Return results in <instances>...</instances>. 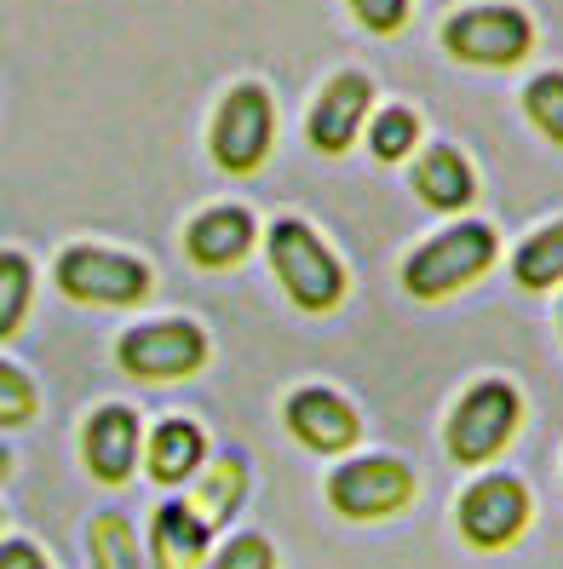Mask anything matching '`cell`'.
Here are the masks:
<instances>
[{
	"mask_svg": "<svg viewBox=\"0 0 563 569\" xmlns=\"http://www.w3.org/2000/svg\"><path fill=\"white\" fill-rule=\"evenodd\" d=\"M271 259H277V277L288 282V293L300 299L305 311L340 306L345 271H340V259L316 242V230H311V224H300V219L271 224Z\"/></svg>",
	"mask_w": 563,
	"mask_h": 569,
	"instance_id": "1",
	"label": "cell"
},
{
	"mask_svg": "<svg viewBox=\"0 0 563 569\" xmlns=\"http://www.w3.org/2000/svg\"><path fill=\"white\" fill-rule=\"evenodd\" d=\"M489 259H494V230L489 224H454L403 264V282L414 299H443L460 282H472Z\"/></svg>",
	"mask_w": 563,
	"mask_h": 569,
	"instance_id": "2",
	"label": "cell"
},
{
	"mask_svg": "<svg viewBox=\"0 0 563 569\" xmlns=\"http://www.w3.org/2000/svg\"><path fill=\"white\" fill-rule=\"evenodd\" d=\"M523 403H517V391L506 380H483L472 386L466 397H460V409L449 420V449L454 460H489V455H501V443L512 438V426H517Z\"/></svg>",
	"mask_w": 563,
	"mask_h": 569,
	"instance_id": "3",
	"label": "cell"
},
{
	"mask_svg": "<svg viewBox=\"0 0 563 569\" xmlns=\"http://www.w3.org/2000/svg\"><path fill=\"white\" fill-rule=\"evenodd\" d=\"M58 288L81 299V306H132L150 293V271L127 253H104V248H70L58 259Z\"/></svg>",
	"mask_w": 563,
	"mask_h": 569,
	"instance_id": "4",
	"label": "cell"
},
{
	"mask_svg": "<svg viewBox=\"0 0 563 569\" xmlns=\"http://www.w3.org/2000/svg\"><path fill=\"white\" fill-rule=\"evenodd\" d=\"M409 495H414V472L403 460H385V455L351 460L334 472V483H328V500H334L345 518H385L396 507H409Z\"/></svg>",
	"mask_w": 563,
	"mask_h": 569,
	"instance_id": "5",
	"label": "cell"
},
{
	"mask_svg": "<svg viewBox=\"0 0 563 569\" xmlns=\"http://www.w3.org/2000/svg\"><path fill=\"white\" fill-rule=\"evenodd\" d=\"M529 18L512 12V7H472L449 18L443 29V47L460 58V63H517L529 52Z\"/></svg>",
	"mask_w": 563,
	"mask_h": 569,
	"instance_id": "6",
	"label": "cell"
},
{
	"mask_svg": "<svg viewBox=\"0 0 563 569\" xmlns=\"http://www.w3.org/2000/svg\"><path fill=\"white\" fill-rule=\"evenodd\" d=\"M264 150H271V98H264V87H237L219 104L213 156L224 173H253Z\"/></svg>",
	"mask_w": 563,
	"mask_h": 569,
	"instance_id": "7",
	"label": "cell"
},
{
	"mask_svg": "<svg viewBox=\"0 0 563 569\" xmlns=\"http://www.w3.org/2000/svg\"><path fill=\"white\" fill-rule=\"evenodd\" d=\"M202 357H208V340L195 322H150L121 340V362L144 380H179L190 368H202Z\"/></svg>",
	"mask_w": 563,
	"mask_h": 569,
	"instance_id": "8",
	"label": "cell"
},
{
	"mask_svg": "<svg viewBox=\"0 0 563 569\" xmlns=\"http://www.w3.org/2000/svg\"><path fill=\"white\" fill-rule=\"evenodd\" d=\"M529 523V495L517 478H483L460 495V529L472 547H506Z\"/></svg>",
	"mask_w": 563,
	"mask_h": 569,
	"instance_id": "9",
	"label": "cell"
},
{
	"mask_svg": "<svg viewBox=\"0 0 563 569\" xmlns=\"http://www.w3.org/2000/svg\"><path fill=\"white\" fill-rule=\"evenodd\" d=\"M369 98H374L369 76H356V70L334 76L322 87L316 110H311V144L316 150H345L356 139V121H362V110H369Z\"/></svg>",
	"mask_w": 563,
	"mask_h": 569,
	"instance_id": "10",
	"label": "cell"
},
{
	"mask_svg": "<svg viewBox=\"0 0 563 569\" xmlns=\"http://www.w3.org/2000/svg\"><path fill=\"white\" fill-rule=\"evenodd\" d=\"M87 466L104 483H127V472L139 466V420H132V409H98L87 420Z\"/></svg>",
	"mask_w": 563,
	"mask_h": 569,
	"instance_id": "11",
	"label": "cell"
},
{
	"mask_svg": "<svg viewBox=\"0 0 563 569\" xmlns=\"http://www.w3.org/2000/svg\"><path fill=\"white\" fill-rule=\"evenodd\" d=\"M288 426L300 431V443L322 449V455H340L356 443V415L345 409V397L334 391H300L288 403Z\"/></svg>",
	"mask_w": 563,
	"mask_h": 569,
	"instance_id": "12",
	"label": "cell"
},
{
	"mask_svg": "<svg viewBox=\"0 0 563 569\" xmlns=\"http://www.w3.org/2000/svg\"><path fill=\"white\" fill-rule=\"evenodd\" d=\"M190 259H202V264H230V259H242L248 242H253V213L248 208H213L190 224Z\"/></svg>",
	"mask_w": 563,
	"mask_h": 569,
	"instance_id": "13",
	"label": "cell"
},
{
	"mask_svg": "<svg viewBox=\"0 0 563 569\" xmlns=\"http://www.w3.org/2000/svg\"><path fill=\"white\" fill-rule=\"evenodd\" d=\"M202 552H208V523L184 500H168L155 512V563L161 569H195Z\"/></svg>",
	"mask_w": 563,
	"mask_h": 569,
	"instance_id": "14",
	"label": "cell"
},
{
	"mask_svg": "<svg viewBox=\"0 0 563 569\" xmlns=\"http://www.w3.org/2000/svg\"><path fill=\"white\" fill-rule=\"evenodd\" d=\"M414 190L432 208H466L472 202V167L460 161L449 144H438V150H425V161L414 167Z\"/></svg>",
	"mask_w": 563,
	"mask_h": 569,
	"instance_id": "15",
	"label": "cell"
},
{
	"mask_svg": "<svg viewBox=\"0 0 563 569\" xmlns=\"http://www.w3.org/2000/svg\"><path fill=\"white\" fill-rule=\"evenodd\" d=\"M195 460H202V431H195L190 420H168V426H155V438H150V472L161 483H179L195 472Z\"/></svg>",
	"mask_w": 563,
	"mask_h": 569,
	"instance_id": "16",
	"label": "cell"
},
{
	"mask_svg": "<svg viewBox=\"0 0 563 569\" xmlns=\"http://www.w3.org/2000/svg\"><path fill=\"white\" fill-rule=\"evenodd\" d=\"M92 563H98V569H144L139 535H132V523H127L121 512L92 518Z\"/></svg>",
	"mask_w": 563,
	"mask_h": 569,
	"instance_id": "17",
	"label": "cell"
},
{
	"mask_svg": "<svg viewBox=\"0 0 563 569\" xmlns=\"http://www.w3.org/2000/svg\"><path fill=\"white\" fill-rule=\"evenodd\" d=\"M517 282H523V288H552V282H563V224H546L535 242L517 248Z\"/></svg>",
	"mask_w": 563,
	"mask_h": 569,
	"instance_id": "18",
	"label": "cell"
},
{
	"mask_svg": "<svg viewBox=\"0 0 563 569\" xmlns=\"http://www.w3.org/2000/svg\"><path fill=\"white\" fill-rule=\"evenodd\" d=\"M23 306H29V259L0 253V340L23 322Z\"/></svg>",
	"mask_w": 563,
	"mask_h": 569,
	"instance_id": "19",
	"label": "cell"
},
{
	"mask_svg": "<svg viewBox=\"0 0 563 569\" xmlns=\"http://www.w3.org/2000/svg\"><path fill=\"white\" fill-rule=\"evenodd\" d=\"M523 110H529V121H541L546 139L563 144V76H535V81H529Z\"/></svg>",
	"mask_w": 563,
	"mask_h": 569,
	"instance_id": "20",
	"label": "cell"
},
{
	"mask_svg": "<svg viewBox=\"0 0 563 569\" xmlns=\"http://www.w3.org/2000/svg\"><path fill=\"white\" fill-rule=\"evenodd\" d=\"M414 132H420V121L409 110H380V121H374V156L380 161L409 156L414 150Z\"/></svg>",
	"mask_w": 563,
	"mask_h": 569,
	"instance_id": "21",
	"label": "cell"
},
{
	"mask_svg": "<svg viewBox=\"0 0 563 569\" xmlns=\"http://www.w3.org/2000/svg\"><path fill=\"white\" fill-rule=\"evenodd\" d=\"M248 478H242V460H219L213 466V478H208V500H202V523H213V518H224L230 507H237V489H242Z\"/></svg>",
	"mask_w": 563,
	"mask_h": 569,
	"instance_id": "22",
	"label": "cell"
},
{
	"mask_svg": "<svg viewBox=\"0 0 563 569\" xmlns=\"http://www.w3.org/2000/svg\"><path fill=\"white\" fill-rule=\"evenodd\" d=\"M29 415H36V386L12 362H0V426H23Z\"/></svg>",
	"mask_w": 563,
	"mask_h": 569,
	"instance_id": "23",
	"label": "cell"
},
{
	"mask_svg": "<svg viewBox=\"0 0 563 569\" xmlns=\"http://www.w3.org/2000/svg\"><path fill=\"white\" fill-rule=\"evenodd\" d=\"M271 563L277 558H271V541H264V535H237L208 569H271Z\"/></svg>",
	"mask_w": 563,
	"mask_h": 569,
	"instance_id": "24",
	"label": "cell"
},
{
	"mask_svg": "<svg viewBox=\"0 0 563 569\" xmlns=\"http://www.w3.org/2000/svg\"><path fill=\"white\" fill-rule=\"evenodd\" d=\"M351 7H356V18H362V23H369V29H380V36H385V29H396V23H403L409 0H351Z\"/></svg>",
	"mask_w": 563,
	"mask_h": 569,
	"instance_id": "25",
	"label": "cell"
},
{
	"mask_svg": "<svg viewBox=\"0 0 563 569\" xmlns=\"http://www.w3.org/2000/svg\"><path fill=\"white\" fill-rule=\"evenodd\" d=\"M0 569H47V558L29 541H7V547H0Z\"/></svg>",
	"mask_w": 563,
	"mask_h": 569,
	"instance_id": "26",
	"label": "cell"
},
{
	"mask_svg": "<svg viewBox=\"0 0 563 569\" xmlns=\"http://www.w3.org/2000/svg\"><path fill=\"white\" fill-rule=\"evenodd\" d=\"M7 466H12V460H7V449H0V478H7Z\"/></svg>",
	"mask_w": 563,
	"mask_h": 569,
	"instance_id": "27",
	"label": "cell"
}]
</instances>
